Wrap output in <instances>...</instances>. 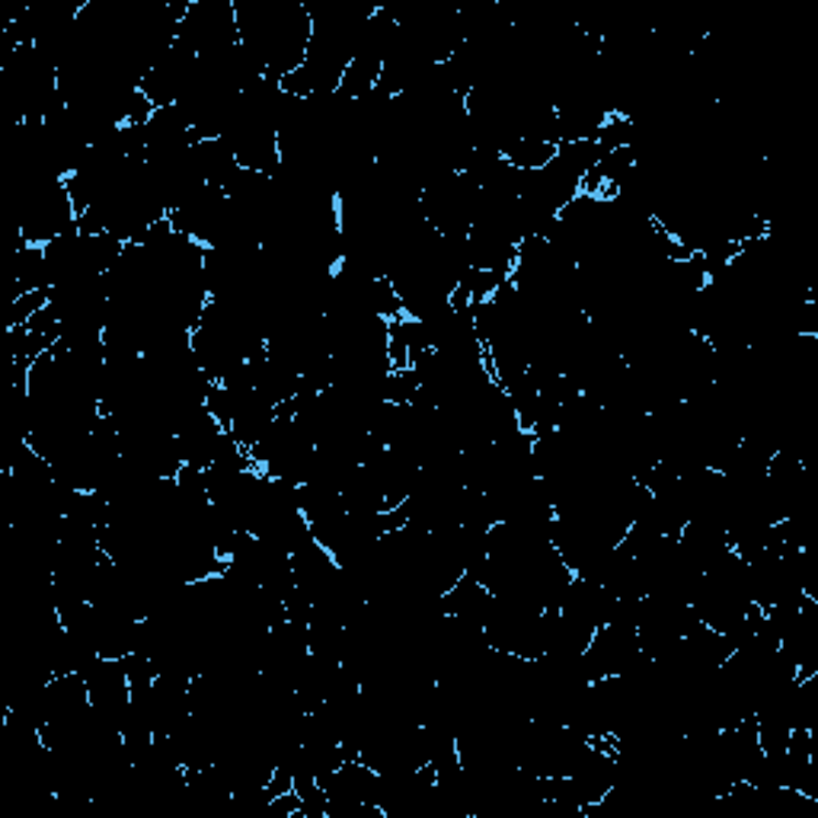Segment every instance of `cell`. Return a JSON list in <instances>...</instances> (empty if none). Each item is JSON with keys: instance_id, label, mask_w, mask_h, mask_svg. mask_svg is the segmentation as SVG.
Segmentation results:
<instances>
[{"instance_id": "6da1fadb", "label": "cell", "mask_w": 818, "mask_h": 818, "mask_svg": "<svg viewBox=\"0 0 818 818\" xmlns=\"http://www.w3.org/2000/svg\"><path fill=\"white\" fill-rule=\"evenodd\" d=\"M557 148L554 141H544V138H515L502 148V161L522 173H537L544 166L554 164L557 157Z\"/></svg>"}]
</instances>
